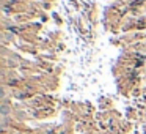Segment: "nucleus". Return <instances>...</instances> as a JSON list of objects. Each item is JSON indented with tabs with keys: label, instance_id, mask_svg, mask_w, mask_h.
<instances>
[{
	"label": "nucleus",
	"instance_id": "f257e3e1",
	"mask_svg": "<svg viewBox=\"0 0 146 134\" xmlns=\"http://www.w3.org/2000/svg\"><path fill=\"white\" fill-rule=\"evenodd\" d=\"M10 111H11V109H10V106H8V104H5V103H3L2 106H0V115H2V117H7V115L10 114Z\"/></svg>",
	"mask_w": 146,
	"mask_h": 134
}]
</instances>
